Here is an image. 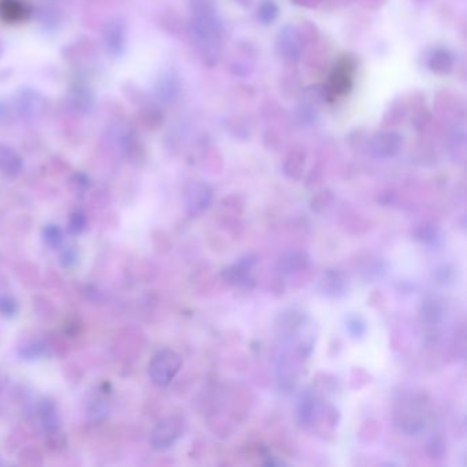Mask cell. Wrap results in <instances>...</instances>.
<instances>
[{"instance_id": "cell-22", "label": "cell", "mask_w": 467, "mask_h": 467, "mask_svg": "<svg viewBox=\"0 0 467 467\" xmlns=\"http://www.w3.org/2000/svg\"><path fill=\"white\" fill-rule=\"evenodd\" d=\"M79 256H77V251L74 248H66L62 254H61V263L63 267H70L77 262Z\"/></svg>"}, {"instance_id": "cell-17", "label": "cell", "mask_w": 467, "mask_h": 467, "mask_svg": "<svg viewBox=\"0 0 467 467\" xmlns=\"http://www.w3.org/2000/svg\"><path fill=\"white\" fill-rule=\"evenodd\" d=\"M331 86L335 93H345L351 88V74L348 69H338L331 79Z\"/></svg>"}, {"instance_id": "cell-14", "label": "cell", "mask_w": 467, "mask_h": 467, "mask_svg": "<svg viewBox=\"0 0 467 467\" xmlns=\"http://www.w3.org/2000/svg\"><path fill=\"white\" fill-rule=\"evenodd\" d=\"M452 66H454L452 55L444 49H437L429 61L430 70L443 76L448 74L452 70Z\"/></svg>"}, {"instance_id": "cell-5", "label": "cell", "mask_w": 467, "mask_h": 467, "mask_svg": "<svg viewBox=\"0 0 467 467\" xmlns=\"http://www.w3.org/2000/svg\"><path fill=\"white\" fill-rule=\"evenodd\" d=\"M15 109L19 116L33 120L40 117L44 113L45 99L38 90L32 88H25L19 90L15 96Z\"/></svg>"}, {"instance_id": "cell-16", "label": "cell", "mask_w": 467, "mask_h": 467, "mask_svg": "<svg viewBox=\"0 0 467 467\" xmlns=\"http://www.w3.org/2000/svg\"><path fill=\"white\" fill-rule=\"evenodd\" d=\"M42 237L47 246L51 248H58L63 242V233L58 225L48 223L42 229Z\"/></svg>"}, {"instance_id": "cell-15", "label": "cell", "mask_w": 467, "mask_h": 467, "mask_svg": "<svg viewBox=\"0 0 467 467\" xmlns=\"http://www.w3.org/2000/svg\"><path fill=\"white\" fill-rule=\"evenodd\" d=\"M308 263V258L303 253H290L285 255L283 259H280L278 262V267L281 273L285 274H291L299 271L300 269H304Z\"/></svg>"}, {"instance_id": "cell-18", "label": "cell", "mask_w": 467, "mask_h": 467, "mask_svg": "<svg viewBox=\"0 0 467 467\" xmlns=\"http://www.w3.org/2000/svg\"><path fill=\"white\" fill-rule=\"evenodd\" d=\"M278 14V8L273 0H263L258 8V19L264 25L271 24Z\"/></svg>"}, {"instance_id": "cell-19", "label": "cell", "mask_w": 467, "mask_h": 467, "mask_svg": "<svg viewBox=\"0 0 467 467\" xmlns=\"http://www.w3.org/2000/svg\"><path fill=\"white\" fill-rule=\"evenodd\" d=\"M0 13L4 18L10 21H15L22 17L24 8H22V4L18 3L17 0H3V3L0 4Z\"/></svg>"}, {"instance_id": "cell-23", "label": "cell", "mask_w": 467, "mask_h": 467, "mask_svg": "<svg viewBox=\"0 0 467 467\" xmlns=\"http://www.w3.org/2000/svg\"><path fill=\"white\" fill-rule=\"evenodd\" d=\"M44 351L42 345L40 344H35V345H31V347H26L25 349H22V355L28 359H33V358H38L40 356Z\"/></svg>"}, {"instance_id": "cell-9", "label": "cell", "mask_w": 467, "mask_h": 467, "mask_svg": "<svg viewBox=\"0 0 467 467\" xmlns=\"http://www.w3.org/2000/svg\"><path fill=\"white\" fill-rule=\"evenodd\" d=\"M254 262L251 259H243L239 263H235L233 266H229L223 270L222 276L223 278L235 285L242 288H253L254 287V278L251 277V267Z\"/></svg>"}, {"instance_id": "cell-2", "label": "cell", "mask_w": 467, "mask_h": 467, "mask_svg": "<svg viewBox=\"0 0 467 467\" xmlns=\"http://www.w3.org/2000/svg\"><path fill=\"white\" fill-rule=\"evenodd\" d=\"M182 366V358L171 348L159 349L150 362L148 373L152 382L158 386H168L178 374Z\"/></svg>"}, {"instance_id": "cell-13", "label": "cell", "mask_w": 467, "mask_h": 467, "mask_svg": "<svg viewBox=\"0 0 467 467\" xmlns=\"http://www.w3.org/2000/svg\"><path fill=\"white\" fill-rule=\"evenodd\" d=\"M39 415H40V421H42V427L45 432L48 433L58 432L61 426V420H59L58 409L54 404V402L48 399L42 400L39 406Z\"/></svg>"}, {"instance_id": "cell-11", "label": "cell", "mask_w": 467, "mask_h": 467, "mask_svg": "<svg viewBox=\"0 0 467 467\" xmlns=\"http://www.w3.org/2000/svg\"><path fill=\"white\" fill-rule=\"evenodd\" d=\"M66 102L76 113L88 114L93 109L95 97L89 89L79 86L69 92V95L66 96Z\"/></svg>"}, {"instance_id": "cell-1", "label": "cell", "mask_w": 467, "mask_h": 467, "mask_svg": "<svg viewBox=\"0 0 467 467\" xmlns=\"http://www.w3.org/2000/svg\"><path fill=\"white\" fill-rule=\"evenodd\" d=\"M191 31L203 58L212 65L221 51L222 25L212 0L191 1Z\"/></svg>"}, {"instance_id": "cell-12", "label": "cell", "mask_w": 467, "mask_h": 467, "mask_svg": "<svg viewBox=\"0 0 467 467\" xmlns=\"http://www.w3.org/2000/svg\"><path fill=\"white\" fill-rule=\"evenodd\" d=\"M180 80L173 73H165L155 85V95L162 103H171L180 92Z\"/></svg>"}, {"instance_id": "cell-7", "label": "cell", "mask_w": 467, "mask_h": 467, "mask_svg": "<svg viewBox=\"0 0 467 467\" xmlns=\"http://www.w3.org/2000/svg\"><path fill=\"white\" fill-rule=\"evenodd\" d=\"M402 147V137L395 132H381L372 137L369 151L374 158H390L399 152Z\"/></svg>"}, {"instance_id": "cell-10", "label": "cell", "mask_w": 467, "mask_h": 467, "mask_svg": "<svg viewBox=\"0 0 467 467\" xmlns=\"http://www.w3.org/2000/svg\"><path fill=\"white\" fill-rule=\"evenodd\" d=\"M24 164L21 157L17 154L15 150L6 144H0V171L10 178L19 175L22 171Z\"/></svg>"}, {"instance_id": "cell-3", "label": "cell", "mask_w": 467, "mask_h": 467, "mask_svg": "<svg viewBox=\"0 0 467 467\" xmlns=\"http://www.w3.org/2000/svg\"><path fill=\"white\" fill-rule=\"evenodd\" d=\"M184 432V421L180 417H168L159 421L151 432V445L155 450H166L171 447Z\"/></svg>"}, {"instance_id": "cell-8", "label": "cell", "mask_w": 467, "mask_h": 467, "mask_svg": "<svg viewBox=\"0 0 467 467\" xmlns=\"http://www.w3.org/2000/svg\"><path fill=\"white\" fill-rule=\"evenodd\" d=\"M103 40L110 55L121 56L127 47V26L121 19H111L103 31Z\"/></svg>"}, {"instance_id": "cell-21", "label": "cell", "mask_w": 467, "mask_h": 467, "mask_svg": "<svg viewBox=\"0 0 467 467\" xmlns=\"http://www.w3.org/2000/svg\"><path fill=\"white\" fill-rule=\"evenodd\" d=\"M19 307H18V303L14 297L8 296V295H0V314L7 317V318H11V317H15L17 312H18Z\"/></svg>"}, {"instance_id": "cell-6", "label": "cell", "mask_w": 467, "mask_h": 467, "mask_svg": "<svg viewBox=\"0 0 467 467\" xmlns=\"http://www.w3.org/2000/svg\"><path fill=\"white\" fill-rule=\"evenodd\" d=\"M277 51L288 62H296L303 52V38L295 26H285L277 39Z\"/></svg>"}, {"instance_id": "cell-4", "label": "cell", "mask_w": 467, "mask_h": 467, "mask_svg": "<svg viewBox=\"0 0 467 467\" xmlns=\"http://www.w3.org/2000/svg\"><path fill=\"white\" fill-rule=\"evenodd\" d=\"M212 192L205 182H191L184 192L185 212L189 215H199L205 212L212 202Z\"/></svg>"}, {"instance_id": "cell-20", "label": "cell", "mask_w": 467, "mask_h": 467, "mask_svg": "<svg viewBox=\"0 0 467 467\" xmlns=\"http://www.w3.org/2000/svg\"><path fill=\"white\" fill-rule=\"evenodd\" d=\"M86 226V216L83 212H74L70 218H69V223H68V230L70 235H80Z\"/></svg>"}]
</instances>
